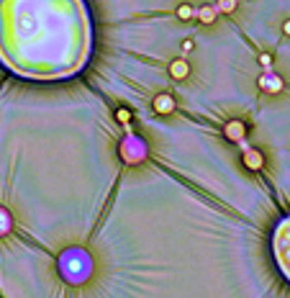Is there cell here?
<instances>
[{
	"label": "cell",
	"mask_w": 290,
	"mask_h": 298,
	"mask_svg": "<svg viewBox=\"0 0 290 298\" xmlns=\"http://www.w3.org/2000/svg\"><path fill=\"white\" fill-rule=\"evenodd\" d=\"M11 229H13V216H11V211L0 206V237L11 234Z\"/></svg>",
	"instance_id": "9"
},
{
	"label": "cell",
	"mask_w": 290,
	"mask_h": 298,
	"mask_svg": "<svg viewBox=\"0 0 290 298\" xmlns=\"http://www.w3.org/2000/svg\"><path fill=\"white\" fill-rule=\"evenodd\" d=\"M226 139L229 142H236V144H241L244 142V134H246V126H244V121H239V118H234V121H229L226 123Z\"/></svg>",
	"instance_id": "6"
},
{
	"label": "cell",
	"mask_w": 290,
	"mask_h": 298,
	"mask_svg": "<svg viewBox=\"0 0 290 298\" xmlns=\"http://www.w3.org/2000/svg\"><path fill=\"white\" fill-rule=\"evenodd\" d=\"M216 16H219L216 6H200L198 13H195V18H198L200 23H205V26H211V23L216 21Z\"/></svg>",
	"instance_id": "8"
},
{
	"label": "cell",
	"mask_w": 290,
	"mask_h": 298,
	"mask_svg": "<svg viewBox=\"0 0 290 298\" xmlns=\"http://www.w3.org/2000/svg\"><path fill=\"white\" fill-rule=\"evenodd\" d=\"M167 70H170V77H172V80H188V77H190V62L183 59V57H180V59H172Z\"/></svg>",
	"instance_id": "7"
},
{
	"label": "cell",
	"mask_w": 290,
	"mask_h": 298,
	"mask_svg": "<svg viewBox=\"0 0 290 298\" xmlns=\"http://www.w3.org/2000/svg\"><path fill=\"white\" fill-rule=\"evenodd\" d=\"M62 273H64V278L69 283H82V280H88V275H90V260L82 252L72 249L62 260Z\"/></svg>",
	"instance_id": "1"
},
{
	"label": "cell",
	"mask_w": 290,
	"mask_h": 298,
	"mask_svg": "<svg viewBox=\"0 0 290 298\" xmlns=\"http://www.w3.org/2000/svg\"><path fill=\"white\" fill-rule=\"evenodd\" d=\"M121 159L129 164H139L141 159H147V144L136 134H129L121 142Z\"/></svg>",
	"instance_id": "2"
},
{
	"label": "cell",
	"mask_w": 290,
	"mask_h": 298,
	"mask_svg": "<svg viewBox=\"0 0 290 298\" xmlns=\"http://www.w3.org/2000/svg\"><path fill=\"white\" fill-rule=\"evenodd\" d=\"M216 11L219 13H234L236 11V6H239V0H216Z\"/></svg>",
	"instance_id": "11"
},
{
	"label": "cell",
	"mask_w": 290,
	"mask_h": 298,
	"mask_svg": "<svg viewBox=\"0 0 290 298\" xmlns=\"http://www.w3.org/2000/svg\"><path fill=\"white\" fill-rule=\"evenodd\" d=\"M152 108H154V113H159V116H170V113H175V98L170 95V93H159V95H154V101H152Z\"/></svg>",
	"instance_id": "4"
},
{
	"label": "cell",
	"mask_w": 290,
	"mask_h": 298,
	"mask_svg": "<svg viewBox=\"0 0 290 298\" xmlns=\"http://www.w3.org/2000/svg\"><path fill=\"white\" fill-rule=\"evenodd\" d=\"M195 13H198V8H195L193 3H180V6H177V18H180V21H193Z\"/></svg>",
	"instance_id": "10"
},
{
	"label": "cell",
	"mask_w": 290,
	"mask_h": 298,
	"mask_svg": "<svg viewBox=\"0 0 290 298\" xmlns=\"http://www.w3.org/2000/svg\"><path fill=\"white\" fill-rule=\"evenodd\" d=\"M282 31H285V36H290V18L282 23Z\"/></svg>",
	"instance_id": "15"
},
{
	"label": "cell",
	"mask_w": 290,
	"mask_h": 298,
	"mask_svg": "<svg viewBox=\"0 0 290 298\" xmlns=\"http://www.w3.org/2000/svg\"><path fill=\"white\" fill-rule=\"evenodd\" d=\"M241 162H244V167H249V170H262L265 167V154L260 149L246 147L244 154H241Z\"/></svg>",
	"instance_id": "5"
},
{
	"label": "cell",
	"mask_w": 290,
	"mask_h": 298,
	"mask_svg": "<svg viewBox=\"0 0 290 298\" xmlns=\"http://www.w3.org/2000/svg\"><path fill=\"white\" fill-rule=\"evenodd\" d=\"M257 85H260V88H262L265 93H270V95H277V93H282V88H285L282 77H280V75H275L272 70H265V75H260Z\"/></svg>",
	"instance_id": "3"
},
{
	"label": "cell",
	"mask_w": 290,
	"mask_h": 298,
	"mask_svg": "<svg viewBox=\"0 0 290 298\" xmlns=\"http://www.w3.org/2000/svg\"><path fill=\"white\" fill-rule=\"evenodd\" d=\"M116 118H118L121 123H129V121H131V111H126V108H118V111H116Z\"/></svg>",
	"instance_id": "12"
},
{
	"label": "cell",
	"mask_w": 290,
	"mask_h": 298,
	"mask_svg": "<svg viewBox=\"0 0 290 298\" xmlns=\"http://www.w3.org/2000/svg\"><path fill=\"white\" fill-rule=\"evenodd\" d=\"M193 49H195V44H193V39H185V41H183V52L188 54V52H193Z\"/></svg>",
	"instance_id": "14"
},
{
	"label": "cell",
	"mask_w": 290,
	"mask_h": 298,
	"mask_svg": "<svg viewBox=\"0 0 290 298\" xmlns=\"http://www.w3.org/2000/svg\"><path fill=\"white\" fill-rule=\"evenodd\" d=\"M260 64H262L265 70H272V57H270V54H260Z\"/></svg>",
	"instance_id": "13"
}]
</instances>
